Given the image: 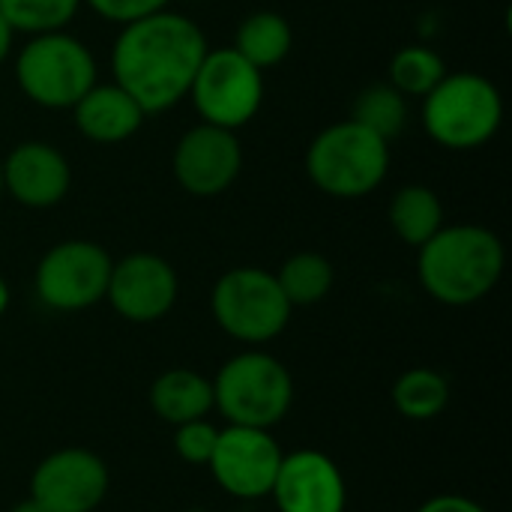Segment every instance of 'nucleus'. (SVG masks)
Masks as SVG:
<instances>
[{"instance_id":"1","label":"nucleus","mask_w":512,"mask_h":512,"mask_svg":"<svg viewBox=\"0 0 512 512\" xmlns=\"http://www.w3.org/2000/svg\"><path fill=\"white\" fill-rule=\"evenodd\" d=\"M207 51V36L189 15L159 9L123 24L117 33L111 48L114 84H120L144 114H162L189 96Z\"/></svg>"},{"instance_id":"2","label":"nucleus","mask_w":512,"mask_h":512,"mask_svg":"<svg viewBox=\"0 0 512 512\" xmlns=\"http://www.w3.org/2000/svg\"><path fill=\"white\" fill-rule=\"evenodd\" d=\"M504 243L483 225H444L417 249V276L444 306H474L504 276Z\"/></svg>"},{"instance_id":"3","label":"nucleus","mask_w":512,"mask_h":512,"mask_svg":"<svg viewBox=\"0 0 512 512\" xmlns=\"http://www.w3.org/2000/svg\"><path fill=\"white\" fill-rule=\"evenodd\" d=\"M423 129L444 150H480L504 123V96L480 72H447L423 96Z\"/></svg>"},{"instance_id":"4","label":"nucleus","mask_w":512,"mask_h":512,"mask_svg":"<svg viewBox=\"0 0 512 512\" xmlns=\"http://www.w3.org/2000/svg\"><path fill=\"white\" fill-rule=\"evenodd\" d=\"M390 171V141L354 120L321 129L306 150L312 186L339 201H357L375 192Z\"/></svg>"},{"instance_id":"5","label":"nucleus","mask_w":512,"mask_h":512,"mask_svg":"<svg viewBox=\"0 0 512 512\" xmlns=\"http://www.w3.org/2000/svg\"><path fill=\"white\" fill-rule=\"evenodd\" d=\"M213 384V408L228 420V426L273 429L294 405L291 372L264 351H243L231 357Z\"/></svg>"},{"instance_id":"6","label":"nucleus","mask_w":512,"mask_h":512,"mask_svg":"<svg viewBox=\"0 0 512 512\" xmlns=\"http://www.w3.org/2000/svg\"><path fill=\"white\" fill-rule=\"evenodd\" d=\"M96 57L72 33L54 30L30 36L15 54V81L21 93L51 111H63L96 84Z\"/></svg>"},{"instance_id":"7","label":"nucleus","mask_w":512,"mask_h":512,"mask_svg":"<svg viewBox=\"0 0 512 512\" xmlns=\"http://www.w3.org/2000/svg\"><path fill=\"white\" fill-rule=\"evenodd\" d=\"M210 312L225 336L243 345H264L282 336L294 306L282 294L276 273L261 267H234L216 279Z\"/></svg>"},{"instance_id":"8","label":"nucleus","mask_w":512,"mask_h":512,"mask_svg":"<svg viewBox=\"0 0 512 512\" xmlns=\"http://www.w3.org/2000/svg\"><path fill=\"white\" fill-rule=\"evenodd\" d=\"M189 99L201 123L237 132L264 102V72L234 48H210L192 78Z\"/></svg>"},{"instance_id":"9","label":"nucleus","mask_w":512,"mask_h":512,"mask_svg":"<svg viewBox=\"0 0 512 512\" xmlns=\"http://www.w3.org/2000/svg\"><path fill=\"white\" fill-rule=\"evenodd\" d=\"M111 255L93 240H63L36 264V297L54 312H84L105 300Z\"/></svg>"},{"instance_id":"10","label":"nucleus","mask_w":512,"mask_h":512,"mask_svg":"<svg viewBox=\"0 0 512 512\" xmlns=\"http://www.w3.org/2000/svg\"><path fill=\"white\" fill-rule=\"evenodd\" d=\"M282 456L285 453L279 450L270 429L225 426L219 429V441L207 465L222 492L240 501H261L273 492Z\"/></svg>"},{"instance_id":"11","label":"nucleus","mask_w":512,"mask_h":512,"mask_svg":"<svg viewBox=\"0 0 512 512\" xmlns=\"http://www.w3.org/2000/svg\"><path fill=\"white\" fill-rule=\"evenodd\" d=\"M108 495V465L81 447L45 456L30 477V498L48 512H93Z\"/></svg>"},{"instance_id":"12","label":"nucleus","mask_w":512,"mask_h":512,"mask_svg":"<svg viewBox=\"0 0 512 512\" xmlns=\"http://www.w3.org/2000/svg\"><path fill=\"white\" fill-rule=\"evenodd\" d=\"M180 294L177 270L153 252H132L111 264L105 300L132 324H153L165 318Z\"/></svg>"},{"instance_id":"13","label":"nucleus","mask_w":512,"mask_h":512,"mask_svg":"<svg viewBox=\"0 0 512 512\" xmlns=\"http://www.w3.org/2000/svg\"><path fill=\"white\" fill-rule=\"evenodd\" d=\"M177 183L195 198H216L234 186L243 168V147L237 132L198 123L174 147L171 159Z\"/></svg>"},{"instance_id":"14","label":"nucleus","mask_w":512,"mask_h":512,"mask_svg":"<svg viewBox=\"0 0 512 512\" xmlns=\"http://www.w3.org/2000/svg\"><path fill=\"white\" fill-rule=\"evenodd\" d=\"M270 498L279 512H345L348 486L339 465L321 450L282 456Z\"/></svg>"},{"instance_id":"15","label":"nucleus","mask_w":512,"mask_h":512,"mask_svg":"<svg viewBox=\"0 0 512 512\" xmlns=\"http://www.w3.org/2000/svg\"><path fill=\"white\" fill-rule=\"evenodd\" d=\"M69 186V162L48 141H21L3 159V192L30 210H48L60 204Z\"/></svg>"},{"instance_id":"16","label":"nucleus","mask_w":512,"mask_h":512,"mask_svg":"<svg viewBox=\"0 0 512 512\" xmlns=\"http://www.w3.org/2000/svg\"><path fill=\"white\" fill-rule=\"evenodd\" d=\"M144 108L120 84H93L75 105V129L93 144H120L132 138L144 123Z\"/></svg>"},{"instance_id":"17","label":"nucleus","mask_w":512,"mask_h":512,"mask_svg":"<svg viewBox=\"0 0 512 512\" xmlns=\"http://www.w3.org/2000/svg\"><path fill=\"white\" fill-rule=\"evenodd\" d=\"M150 408L168 426L201 420L213 411V384L192 369H168L150 387Z\"/></svg>"},{"instance_id":"18","label":"nucleus","mask_w":512,"mask_h":512,"mask_svg":"<svg viewBox=\"0 0 512 512\" xmlns=\"http://www.w3.org/2000/svg\"><path fill=\"white\" fill-rule=\"evenodd\" d=\"M390 228L405 246L420 249L426 240H432L444 228V204L435 189L423 183L402 186L390 201Z\"/></svg>"},{"instance_id":"19","label":"nucleus","mask_w":512,"mask_h":512,"mask_svg":"<svg viewBox=\"0 0 512 512\" xmlns=\"http://www.w3.org/2000/svg\"><path fill=\"white\" fill-rule=\"evenodd\" d=\"M231 48L264 72L279 66L291 54L294 30L288 18H282L279 12H252L240 21Z\"/></svg>"},{"instance_id":"20","label":"nucleus","mask_w":512,"mask_h":512,"mask_svg":"<svg viewBox=\"0 0 512 512\" xmlns=\"http://www.w3.org/2000/svg\"><path fill=\"white\" fill-rule=\"evenodd\" d=\"M450 402V384L435 369H408L393 384V405L405 420H435Z\"/></svg>"},{"instance_id":"21","label":"nucleus","mask_w":512,"mask_h":512,"mask_svg":"<svg viewBox=\"0 0 512 512\" xmlns=\"http://www.w3.org/2000/svg\"><path fill=\"white\" fill-rule=\"evenodd\" d=\"M333 279H336L333 264L321 252H297L276 273V282L294 309L321 303L330 294Z\"/></svg>"},{"instance_id":"22","label":"nucleus","mask_w":512,"mask_h":512,"mask_svg":"<svg viewBox=\"0 0 512 512\" xmlns=\"http://www.w3.org/2000/svg\"><path fill=\"white\" fill-rule=\"evenodd\" d=\"M351 120L366 126L384 141H393L405 132L408 126V99L387 81V84H372L360 90L351 108Z\"/></svg>"},{"instance_id":"23","label":"nucleus","mask_w":512,"mask_h":512,"mask_svg":"<svg viewBox=\"0 0 512 512\" xmlns=\"http://www.w3.org/2000/svg\"><path fill=\"white\" fill-rule=\"evenodd\" d=\"M444 75H447L444 57L426 45H405L390 60V84L405 99H411V96L423 99Z\"/></svg>"},{"instance_id":"24","label":"nucleus","mask_w":512,"mask_h":512,"mask_svg":"<svg viewBox=\"0 0 512 512\" xmlns=\"http://www.w3.org/2000/svg\"><path fill=\"white\" fill-rule=\"evenodd\" d=\"M81 0H0V15L15 33L39 36L66 30V24L78 15Z\"/></svg>"},{"instance_id":"25","label":"nucleus","mask_w":512,"mask_h":512,"mask_svg":"<svg viewBox=\"0 0 512 512\" xmlns=\"http://www.w3.org/2000/svg\"><path fill=\"white\" fill-rule=\"evenodd\" d=\"M216 441H219V429L204 417L174 426V453L189 465H207L216 450Z\"/></svg>"},{"instance_id":"26","label":"nucleus","mask_w":512,"mask_h":512,"mask_svg":"<svg viewBox=\"0 0 512 512\" xmlns=\"http://www.w3.org/2000/svg\"><path fill=\"white\" fill-rule=\"evenodd\" d=\"M87 3L99 18L114 21V24H129L144 15H153L159 9H168L171 0H81Z\"/></svg>"},{"instance_id":"27","label":"nucleus","mask_w":512,"mask_h":512,"mask_svg":"<svg viewBox=\"0 0 512 512\" xmlns=\"http://www.w3.org/2000/svg\"><path fill=\"white\" fill-rule=\"evenodd\" d=\"M417 512H486L477 501L462 498V495H438L432 501H426Z\"/></svg>"},{"instance_id":"28","label":"nucleus","mask_w":512,"mask_h":512,"mask_svg":"<svg viewBox=\"0 0 512 512\" xmlns=\"http://www.w3.org/2000/svg\"><path fill=\"white\" fill-rule=\"evenodd\" d=\"M12 39H15V30L6 24V18L0 15V66L6 63L9 51H12Z\"/></svg>"},{"instance_id":"29","label":"nucleus","mask_w":512,"mask_h":512,"mask_svg":"<svg viewBox=\"0 0 512 512\" xmlns=\"http://www.w3.org/2000/svg\"><path fill=\"white\" fill-rule=\"evenodd\" d=\"M9 512H48V510H45V507H39V504H36L33 498H27V501L15 504V507H12Z\"/></svg>"},{"instance_id":"30","label":"nucleus","mask_w":512,"mask_h":512,"mask_svg":"<svg viewBox=\"0 0 512 512\" xmlns=\"http://www.w3.org/2000/svg\"><path fill=\"white\" fill-rule=\"evenodd\" d=\"M9 300H12V294H9V285H6V279L0 276V315L9 309Z\"/></svg>"},{"instance_id":"31","label":"nucleus","mask_w":512,"mask_h":512,"mask_svg":"<svg viewBox=\"0 0 512 512\" xmlns=\"http://www.w3.org/2000/svg\"><path fill=\"white\" fill-rule=\"evenodd\" d=\"M6 192H3V162H0V198H3Z\"/></svg>"}]
</instances>
